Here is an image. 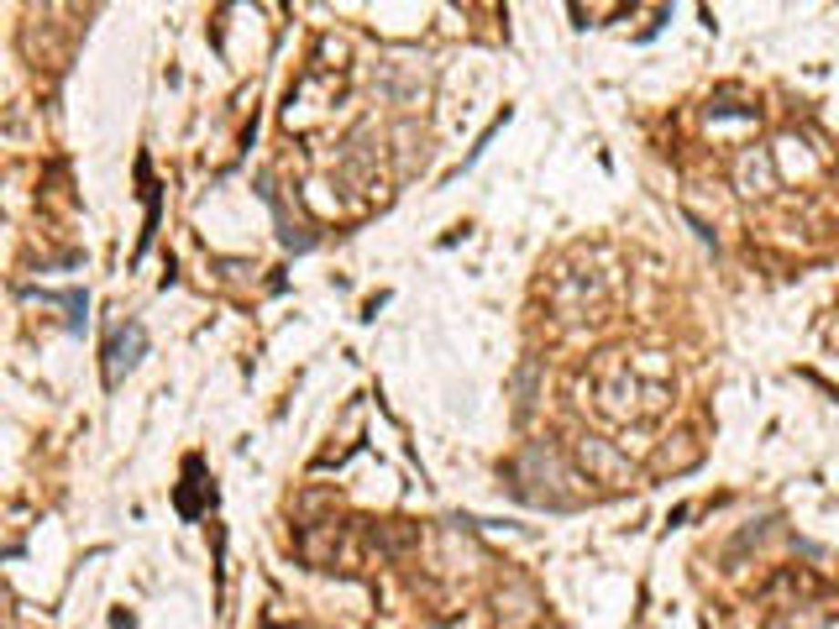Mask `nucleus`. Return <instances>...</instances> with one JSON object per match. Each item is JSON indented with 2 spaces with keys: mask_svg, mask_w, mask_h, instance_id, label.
I'll use <instances>...</instances> for the list:
<instances>
[{
  "mask_svg": "<svg viewBox=\"0 0 839 629\" xmlns=\"http://www.w3.org/2000/svg\"><path fill=\"white\" fill-rule=\"evenodd\" d=\"M142 352H147V331L131 320V325H126V331H116V341L105 346V383L116 388V383H121V373H126V367H137V356H142Z\"/></svg>",
  "mask_w": 839,
  "mask_h": 629,
  "instance_id": "nucleus-1",
  "label": "nucleus"
}]
</instances>
